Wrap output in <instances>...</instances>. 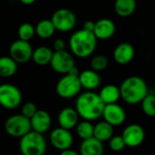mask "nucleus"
<instances>
[{"label":"nucleus","instance_id":"nucleus-5","mask_svg":"<svg viewBox=\"0 0 155 155\" xmlns=\"http://www.w3.org/2000/svg\"><path fill=\"white\" fill-rule=\"evenodd\" d=\"M4 128L8 135L18 138H22L32 131L30 119L21 114L8 117L5 122Z\"/></svg>","mask_w":155,"mask_h":155},{"label":"nucleus","instance_id":"nucleus-35","mask_svg":"<svg viewBox=\"0 0 155 155\" xmlns=\"http://www.w3.org/2000/svg\"><path fill=\"white\" fill-rule=\"evenodd\" d=\"M60 155H80V153H78L77 152H75L74 150L69 149V150H65V151L61 152Z\"/></svg>","mask_w":155,"mask_h":155},{"label":"nucleus","instance_id":"nucleus-4","mask_svg":"<svg viewBox=\"0 0 155 155\" xmlns=\"http://www.w3.org/2000/svg\"><path fill=\"white\" fill-rule=\"evenodd\" d=\"M47 143L44 134L31 131L19 142V149L23 155H45Z\"/></svg>","mask_w":155,"mask_h":155},{"label":"nucleus","instance_id":"nucleus-20","mask_svg":"<svg viewBox=\"0 0 155 155\" xmlns=\"http://www.w3.org/2000/svg\"><path fill=\"white\" fill-rule=\"evenodd\" d=\"M99 96L105 105L117 104V101L121 98L120 88L114 84L104 85L99 92Z\"/></svg>","mask_w":155,"mask_h":155},{"label":"nucleus","instance_id":"nucleus-27","mask_svg":"<svg viewBox=\"0 0 155 155\" xmlns=\"http://www.w3.org/2000/svg\"><path fill=\"white\" fill-rule=\"evenodd\" d=\"M35 34V27L28 22L21 24L17 30L18 39L25 42H29L34 37Z\"/></svg>","mask_w":155,"mask_h":155},{"label":"nucleus","instance_id":"nucleus-21","mask_svg":"<svg viewBox=\"0 0 155 155\" xmlns=\"http://www.w3.org/2000/svg\"><path fill=\"white\" fill-rule=\"evenodd\" d=\"M114 136V127L106 122H99L94 125V138L100 141L101 143L110 141Z\"/></svg>","mask_w":155,"mask_h":155},{"label":"nucleus","instance_id":"nucleus-1","mask_svg":"<svg viewBox=\"0 0 155 155\" xmlns=\"http://www.w3.org/2000/svg\"><path fill=\"white\" fill-rule=\"evenodd\" d=\"M105 104L98 94L86 91L78 95L75 102V110L84 121L92 122L103 116Z\"/></svg>","mask_w":155,"mask_h":155},{"label":"nucleus","instance_id":"nucleus-8","mask_svg":"<svg viewBox=\"0 0 155 155\" xmlns=\"http://www.w3.org/2000/svg\"><path fill=\"white\" fill-rule=\"evenodd\" d=\"M55 30L60 32H69L73 30L76 25V16L73 11L67 8H59L52 15Z\"/></svg>","mask_w":155,"mask_h":155},{"label":"nucleus","instance_id":"nucleus-9","mask_svg":"<svg viewBox=\"0 0 155 155\" xmlns=\"http://www.w3.org/2000/svg\"><path fill=\"white\" fill-rule=\"evenodd\" d=\"M50 65L54 71L64 75L67 74L74 66H75V61L71 53L64 50L54 52Z\"/></svg>","mask_w":155,"mask_h":155},{"label":"nucleus","instance_id":"nucleus-14","mask_svg":"<svg viewBox=\"0 0 155 155\" xmlns=\"http://www.w3.org/2000/svg\"><path fill=\"white\" fill-rule=\"evenodd\" d=\"M30 122L32 131L44 134L49 131L52 124V118L48 112L45 110H38L30 119Z\"/></svg>","mask_w":155,"mask_h":155},{"label":"nucleus","instance_id":"nucleus-6","mask_svg":"<svg viewBox=\"0 0 155 155\" xmlns=\"http://www.w3.org/2000/svg\"><path fill=\"white\" fill-rule=\"evenodd\" d=\"M81 89L82 85L79 77L72 76L70 74H64L61 77L55 86L56 94L64 99H70L77 96Z\"/></svg>","mask_w":155,"mask_h":155},{"label":"nucleus","instance_id":"nucleus-24","mask_svg":"<svg viewBox=\"0 0 155 155\" xmlns=\"http://www.w3.org/2000/svg\"><path fill=\"white\" fill-rule=\"evenodd\" d=\"M55 32V27L51 19L40 20L35 25V34L42 39H48Z\"/></svg>","mask_w":155,"mask_h":155},{"label":"nucleus","instance_id":"nucleus-31","mask_svg":"<svg viewBox=\"0 0 155 155\" xmlns=\"http://www.w3.org/2000/svg\"><path fill=\"white\" fill-rule=\"evenodd\" d=\"M37 111L38 110H37V107H36L35 104H34L32 102H27L22 106L21 114H23L24 116H25L28 119H31Z\"/></svg>","mask_w":155,"mask_h":155},{"label":"nucleus","instance_id":"nucleus-25","mask_svg":"<svg viewBox=\"0 0 155 155\" xmlns=\"http://www.w3.org/2000/svg\"><path fill=\"white\" fill-rule=\"evenodd\" d=\"M17 71V63L10 56H0V76L11 77Z\"/></svg>","mask_w":155,"mask_h":155},{"label":"nucleus","instance_id":"nucleus-15","mask_svg":"<svg viewBox=\"0 0 155 155\" xmlns=\"http://www.w3.org/2000/svg\"><path fill=\"white\" fill-rule=\"evenodd\" d=\"M116 30L115 24L109 18H101L95 22L94 35L100 40H107L114 36Z\"/></svg>","mask_w":155,"mask_h":155},{"label":"nucleus","instance_id":"nucleus-33","mask_svg":"<svg viewBox=\"0 0 155 155\" xmlns=\"http://www.w3.org/2000/svg\"><path fill=\"white\" fill-rule=\"evenodd\" d=\"M94 27H95V22H94L92 20H87L84 24L83 29L84 31H87V32H90V33H94Z\"/></svg>","mask_w":155,"mask_h":155},{"label":"nucleus","instance_id":"nucleus-30","mask_svg":"<svg viewBox=\"0 0 155 155\" xmlns=\"http://www.w3.org/2000/svg\"><path fill=\"white\" fill-rule=\"evenodd\" d=\"M125 143L122 135H114L109 141V147L114 152H121L125 147Z\"/></svg>","mask_w":155,"mask_h":155},{"label":"nucleus","instance_id":"nucleus-28","mask_svg":"<svg viewBox=\"0 0 155 155\" xmlns=\"http://www.w3.org/2000/svg\"><path fill=\"white\" fill-rule=\"evenodd\" d=\"M108 64H109L108 57L105 55H103V54H98V55L94 56L90 62L91 69L97 73L106 69Z\"/></svg>","mask_w":155,"mask_h":155},{"label":"nucleus","instance_id":"nucleus-19","mask_svg":"<svg viewBox=\"0 0 155 155\" xmlns=\"http://www.w3.org/2000/svg\"><path fill=\"white\" fill-rule=\"evenodd\" d=\"M79 151L80 155H104V148L103 143L93 137L83 141Z\"/></svg>","mask_w":155,"mask_h":155},{"label":"nucleus","instance_id":"nucleus-37","mask_svg":"<svg viewBox=\"0 0 155 155\" xmlns=\"http://www.w3.org/2000/svg\"><path fill=\"white\" fill-rule=\"evenodd\" d=\"M0 85H1V84H0Z\"/></svg>","mask_w":155,"mask_h":155},{"label":"nucleus","instance_id":"nucleus-3","mask_svg":"<svg viewBox=\"0 0 155 155\" xmlns=\"http://www.w3.org/2000/svg\"><path fill=\"white\" fill-rule=\"evenodd\" d=\"M69 46L72 54L80 58L90 56L97 46V38L94 33L84 29L75 31L69 39Z\"/></svg>","mask_w":155,"mask_h":155},{"label":"nucleus","instance_id":"nucleus-34","mask_svg":"<svg viewBox=\"0 0 155 155\" xmlns=\"http://www.w3.org/2000/svg\"><path fill=\"white\" fill-rule=\"evenodd\" d=\"M67 74H70V75H72V76H76V77H79V74H80V71H79V69L76 67V66H74L70 71H69V73Z\"/></svg>","mask_w":155,"mask_h":155},{"label":"nucleus","instance_id":"nucleus-2","mask_svg":"<svg viewBox=\"0 0 155 155\" xmlns=\"http://www.w3.org/2000/svg\"><path fill=\"white\" fill-rule=\"evenodd\" d=\"M121 98L128 104H138L148 95V85L144 79L133 75L125 78L120 85Z\"/></svg>","mask_w":155,"mask_h":155},{"label":"nucleus","instance_id":"nucleus-11","mask_svg":"<svg viewBox=\"0 0 155 155\" xmlns=\"http://www.w3.org/2000/svg\"><path fill=\"white\" fill-rule=\"evenodd\" d=\"M50 143L53 147L63 152L71 149L74 143V137L70 131L58 127L51 132Z\"/></svg>","mask_w":155,"mask_h":155},{"label":"nucleus","instance_id":"nucleus-36","mask_svg":"<svg viewBox=\"0 0 155 155\" xmlns=\"http://www.w3.org/2000/svg\"><path fill=\"white\" fill-rule=\"evenodd\" d=\"M20 2L24 5H32L35 3V0H20Z\"/></svg>","mask_w":155,"mask_h":155},{"label":"nucleus","instance_id":"nucleus-22","mask_svg":"<svg viewBox=\"0 0 155 155\" xmlns=\"http://www.w3.org/2000/svg\"><path fill=\"white\" fill-rule=\"evenodd\" d=\"M54 52L47 46H39L33 52L32 60L38 65H46L51 63Z\"/></svg>","mask_w":155,"mask_h":155},{"label":"nucleus","instance_id":"nucleus-12","mask_svg":"<svg viewBox=\"0 0 155 155\" xmlns=\"http://www.w3.org/2000/svg\"><path fill=\"white\" fill-rule=\"evenodd\" d=\"M122 137L127 147H138L144 141L145 131L140 124H133L125 127L122 134Z\"/></svg>","mask_w":155,"mask_h":155},{"label":"nucleus","instance_id":"nucleus-10","mask_svg":"<svg viewBox=\"0 0 155 155\" xmlns=\"http://www.w3.org/2000/svg\"><path fill=\"white\" fill-rule=\"evenodd\" d=\"M34 49L29 42L20 39L14 41L9 47L10 57L17 64H25L32 59Z\"/></svg>","mask_w":155,"mask_h":155},{"label":"nucleus","instance_id":"nucleus-7","mask_svg":"<svg viewBox=\"0 0 155 155\" xmlns=\"http://www.w3.org/2000/svg\"><path fill=\"white\" fill-rule=\"evenodd\" d=\"M22 93L14 84H3L0 85V105L5 109H15L22 103Z\"/></svg>","mask_w":155,"mask_h":155},{"label":"nucleus","instance_id":"nucleus-32","mask_svg":"<svg viewBox=\"0 0 155 155\" xmlns=\"http://www.w3.org/2000/svg\"><path fill=\"white\" fill-rule=\"evenodd\" d=\"M54 52H59V51H64L65 50V42L63 40V39H55L54 41Z\"/></svg>","mask_w":155,"mask_h":155},{"label":"nucleus","instance_id":"nucleus-18","mask_svg":"<svg viewBox=\"0 0 155 155\" xmlns=\"http://www.w3.org/2000/svg\"><path fill=\"white\" fill-rule=\"evenodd\" d=\"M134 47L129 43H121L114 51V59L119 64H129L134 57Z\"/></svg>","mask_w":155,"mask_h":155},{"label":"nucleus","instance_id":"nucleus-26","mask_svg":"<svg viewBox=\"0 0 155 155\" xmlns=\"http://www.w3.org/2000/svg\"><path fill=\"white\" fill-rule=\"evenodd\" d=\"M94 130V126L92 124L91 122L88 121H82L76 125V134L83 141L93 138Z\"/></svg>","mask_w":155,"mask_h":155},{"label":"nucleus","instance_id":"nucleus-23","mask_svg":"<svg viewBox=\"0 0 155 155\" xmlns=\"http://www.w3.org/2000/svg\"><path fill=\"white\" fill-rule=\"evenodd\" d=\"M136 9L135 0H117L114 4L115 13L121 17L131 16Z\"/></svg>","mask_w":155,"mask_h":155},{"label":"nucleus","instance_id":"nucleus-13","mask_svg":"<svg viewBox=\"0 0 155 155\" xmlns=\"http://www.w3.org/2000/svg\"><path fill=\"white\" fill-rule=\"evenodd\" d=\"M103 117L104 119V122L114 126H119L123 124L126 119V113L124 109L118 104H113L105 105Z\"/></svg>","mask_w":155,"mask_h":155},{"label":"nucleus","instance_id":"nucleus-16","mask_svg":"<svg viewBox=\"0 0 155 155\" xmlns=\"http://www.w3.org/2000/svg\"><path fill=\"white\" fill-rule=\"evenodd\" d=\"M79 115L74 108L64 107L58 114V124L59 127L70 131L71 129L76 127L78 124Z\"/></svg>","mask_w":155,"mask_h":155},{"label":"nucleus","instance_id":"nucleus-29","mask_svg":"<svg viewBox=\"0 0 155 155\" xmlns=\"http://www.w3.org/2000/svg\"><path fill=\"white\" fill-rule=\"evenodd\" d=\"M142 108L143 113L149 117H155V95L149 94L143 100Z\"/></svg>","mask_w":155,"mask_h":155},{"label":"nucleus","instance_id":"nucleus-17","mask_svg":"<svg viewBox=\"0 0 155 155\" xmlns=\"http://www.w3.org/2000/svg\"><path fill=\"white\" fill-rule=\"evenodd\" d=\"M79 81L82 85V88H84L87 91L94 92L101 84V76L99 74L92 69H86L83 72H80Z\"/></svg>","mask_w":155,"mask_h":155}]
</instances>
